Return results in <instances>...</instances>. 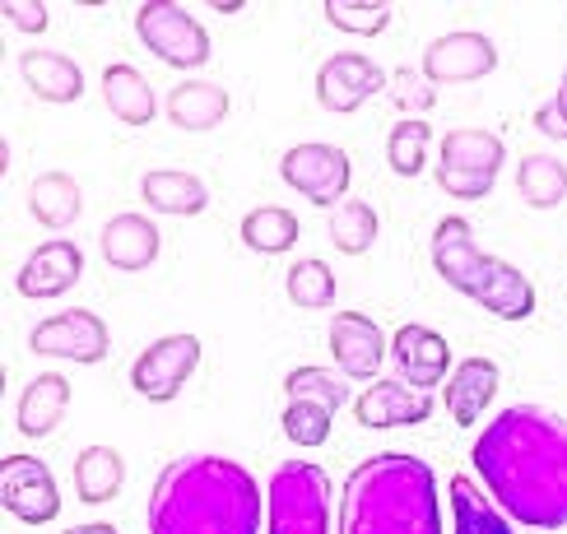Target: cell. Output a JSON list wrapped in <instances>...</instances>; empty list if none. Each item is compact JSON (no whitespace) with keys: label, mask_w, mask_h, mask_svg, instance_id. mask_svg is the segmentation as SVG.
Masks as SVG:
<instances>
[{"label":"cell","mask_w":567,"mask_h":534,"mask_svg":"<svg viewBox=\"0 0 567 534\" xmlns=\"http://www.w3.org/2000/svg\"><path fill=\"white\" fill-rule=\"evenodd\" d=\"M419 70L433 84H475V80L498 70V46H493V38L480 29H456V33H442L423 46Z\"/></svg>","instance_id":"12"},{"label":"cell","mask_w":567,"mask_h":534,"mask_svg":"<svg viewBox=\"0 0 567 534\" xmlns=\"http://www.w3.org/2000/svg\"><path fill=\"white\" fill-rule=\"evenodd\" d=\"M498 386H503V371L493 358H465L456 363L452 371V381L442 386V405L446 413H452V423L456 428H475L480 418L493 409V400H498Z\"/></svg>","instance_id":"18"},{"label":"cell","mask_w":567,"mask_h":534,"mask_svg":"<svg viewBox=\"0 0 567 534\" xmlns=\"http://www.w3.org/2000/svg\"><path fill=\"white\" fill-rule=\"evenodd\" d=\"M391 354L382 339V325H377L368 312H340L330 321V358H336V371L344 381H377L382 371V358Z\"/></svg>","instance_id":"14"},{"label":"cell","mask_w":567,"mask_h":534,"mask_svg":"<svg viewBox=\"0 0 567 534\" xmlns=\"http://www.w3.org/2000/svg\"><path fill=\"white\" fill-rule=\"evenodd\" d=\"M558 98H567V70H563V80H558Z\"/></svg>","instance_id":"40"},{"label":"cell","mask_w":567,"mask_h":534,"mask_svg":"<svg viewBox=\"0 0 567 534\" xmlns=\"http://www.w3.org/2000/svg\"><path fill=\"white\" fill-rule=\"evenodd\" d=\"M298 214L293 209H284V205H256L251 214L243 219V242L247 251L256 255H284V251H293L298 247Z\"/></svg>","instance_id":"28"},{"label":"cell","mask_w":567,"mask_h":534,"mask_svg":"<svg viewBox=\"0 0 567 534\" xmlns=\"http://www.w3.org/2000/svg\"><path fill=\"white\" fill-rule=\"evenodd\" d=\"M446 498H452V525H456V534H516L512 516L470 474H452V483H446Z\"/></svg>","instance_id":"25"},{"label":"cell","mask_w":567,"mask_h":534,"mask_svg":"<svg viewBox=\"0 0 567 534\" xmlns=\"http://www.w3.org/2000/svg\"><path fill=\"white\" fill-rule=\"evenodd\" d=\"M507 163V139L480 130V126H461L446 130L437 145V186L456 200H484L493 191Z\"/></svg>","instance_id":"5"},{"label":"cell","mask_w":567,"mask_h":534,"mask_svg":"<svg viewBox=\"0 0 567 534\" xmlns=\"http://www.w3.org/2000/svg\"><path fill=\"white\" fill-rule=\"evenodd\" d=\"M80 209H84V191H80V181L70 177V172H42L33 177L29 186V214L42 223V228H70L80 219Z\"/></svg>","instance_id":"26"},{"label":"cell","mask_w":567,"mask_h":534,"mask_svg":"<svg viewBox=\"0 0 567 534\" xmlns=\"http://www.w3.org/2000/svg\"><path fill=\"white\" fill-rule=\"evenodd\" d=\"M475 474L488 498L530 534L567 525V418L545 405H512L475 437Z\"/></svg>","instance_id":"1"},{"label":"cell","mask_w":567,"mask_h":534,"mask_svg":"<svg viewBox=\"0 0 567 534\" xmlns=\"http://www.w3.org/2000/svg\"><path fill=\"white\" fill-rule=\"evenodd\" d=\"M326 19L340 33L377 38L391 23V6H377V0H326Z\"/></svg>","instance_id":"34"},{"label":"cell","mask_w":567,"mask_h":534,"mask_svg":"<svg viewBox=\"0 0 567 534\" xmlns=\"http://www.w3.org/2000/svg\"><path fill=\"white\" fill-rule=\"evenodd\" d=\"M266 534H330V474L312 460H284L270 474Z\"/></svg>","instance_id":"6"},{"label":"cell","mask_w":567,"mask_h":534,"mask_svg":"<svg viewBox=\"0 0 567 534\" xmlns=\"http://www.w3.org/2000/svg\"><path fill=\"white\" fill-rule=\"evenodd\" d=\"M103 103L122 126H150L158 116V98H154L150 80L126 61H116V65L103 70Z\"/></svg>","instance_id":"24"},{"label":"cell","mask_w":567,"mask_h":534,"mask_svg":"<svg viewBox=\"0 0 567 534\" xmlns=\"http://www.w3.org/2000/svg\"><path fill=\"white\" fill-rule=\"evenodd\" d=\"M330 409H321V405H298V400H289L284 405V413H279V428H284V437L293 441V447H326L330 441Z\"/></svg>","instance_id":"35"},{"label":"cell","mask_w":567,"mask_h":534,"mask_svg":"<svg viewBox=\"0 0 567 534\" xmlns=\"http://www.w3.org/2000/svg\"><path fill=\"white\" fill-rule=\"evenodd\" d=\"M284 289H289V302L302 312H326L336 307V270H330L321 255H302V261L289 265V279H284Z\"/></svg>","instance_id":"30"},{"label":"cell","mask_w":567,"mask_h":534,"mask_svg":"<svg viewBox=\"0 0 567 534\" xmlns=\"http://www.w3.org/2000/svg\"><path fill=\"white\" fill-rule=\"evenodd\" d=\"M377 232H382V219H377V209L368 200H344L330 209V242H336L344 255H363L372 251Z\"/></svg>","instance_id":"32"},{"label":"cell","mask_w":567,"mask_h":534,"mask_svg":"<svg viewBox=\"0 0 567 534\" xmlns=\"http://www.w3.org/2000/svg\"><path fill=\"white\" fill-rule=\"evenodd\" d=\"M336 534H442L437 474L410 451H382L353 464Z\"/></svg>","instance_id":"3"},{"label":"cell","mask_w":567,"mask_h":534,"mask_svg":"<svg viewBox=\"0 0 567 534\" xmlns=\"http://www.w3.org/2000/svg\"><path fill=\"white\" fill-rule=\"evenodd\" d=\"M19 75L42 103H75L84 93V70L70 61L65 52H42V46H29L19 52Z\"/></svg>","instance_id":"22"},{"label":"cell","mask_w":567,"mask_h":534,"mask_svg":"<svg viewBox=\"0 0 567 534\" xmlns=\"http://www.w3.org/2000/svg\"><path fill=\"white\" fill-rule=\"evenodd\" d=\"M516 191L530 209H558L567 200V163L554 154H526L516 163Z\"/></svg>","instance_id":"29"},{"label":"cell","mask_w":567,"mask_h":534,"mask_svg":"<svg viewBox=\"0 0 567 534\" xmlns=\"http://www.w3.org/2000/svg\"><path fill=\"white\" fill-rule=\"evenodd\" d=\"M261 483L219 451L168 460L150 493V534H261Z\"/></svg>","instance_id":"2"},{"label":"cell","mask_w":567,"mask_h":534,"mask_svg":"<svg viewBox=\"0 0 567 534\" xmlns=\"http://www.w3.org/2000/svg\"><path fill=\"white\" fill-rule=\"evenodd\" d=\"M80 274H84V251L75 242H42L29 261L19 265L14 274V293L19 297H29V302H42V297H61L80 284Z\"/></svg>","instance_id":"16"},{"label":"cell","mask_w":567,"mask_h":534,"mask_svg":"<svg viewBox=\"0 0 567 534\" xmlns=\"http://www.w3.org/2000/svg\"><path fill=\"white\" fill-rule=\"evenodd\" d=\"M535 130L549 139H567V98H549L535 107Z\"/></svg>","instance_id":"38"},{"label":"cell","mask_w":567,"mask_h":534,"mask_svg":"<svg viewBox=\"0 0 567 534\" xmlns=\"http://www.w3.org/2000/svg\"><path fill=\"white\" fill-rule=\"evenodd\" d=\"M6 23L10 29H19V33H42L47 23H52V10L42 6V0H6Z\"/></svg>","instance_id":"37"},{"label":"cell","mask_w":567,"mask_h":534,"mask_svg":"<svg viewBox=\"0 0 567 534\" xmlns=\"http://www.w3.org/2000/svg\"><path fill=\"white\" fill-rule=\"evenodd\" d=\"M135 33L163 65H173V70H200L209 61L205 23L186 6H177V0H145V6L135 10Z\"/></svg>","instance_id":"7"},{"label":"cell","mask_w":567,"mask_h":534,"mask_svg":"<svg viewBox=\"0 0 567 534\" xmlns=\"http://www.w3.org/2000/svg\"><path fill=\"white\" fill-rule=\"evenodd\" d=\"M233 98H228V88L215 84V80H182L168 98H163V112H168V122L177 130H192V135H205V130H215L224 116H228Z\"/></svg>","instance_id":"20"},{"label":"cell","mask_w":567,"mask_h":534,"mask_svg":"<svg viewBox=\"0 0 567 534\" xmlns=\"http://www.w3.org/2000/svg\"><path fill=\"white\" fill-rule=\"evenodd\" d=\"M429 251H433V270L442 274L446 289H456L470 302H480V307L493 312L498 321H530L535 302H539L535 284L512 261H503V255L480 251L470 219H461V214L442 219L433 228Z\"/></svg>","instance_id":"4"},{"label":"cell","mask_w":567,"mask_h":534,"mask_svg":"<svg viewBox=\"0 0 567 534\" xmlns=\"http://www.w3.org/2000/svg\"><path fill=\"white\" fill-rule=\"evenodd\" d=\"M29 348L42 358H65V363H103L107 348H112V335L99 312H84V307H70V312H56L38 321L29 331Z\"/></svg>","instance_id":"10"},{"label":"cell","mask_w":567,"mask_h":534,"mask_svg":"<svg viewBox=\"0 0 567 534\" xmlns=\"http://www.w3.org/2000/svg\"><path fill=\"white\" fill-rule=\"evenodd\" d=\"M386 93H391V103L405 116H423V112L437 107V84L423 75V70H414V65H400L391 75V84H386Z\"/></svg>","instance_id":"36"},{"label":"cell","mask_w":567,"mask_h":534,"mask_svg":"<svg viewBox=\"0 0 567 534\" xmlns=\"http://www.w3.org/2000/svg\"><path fill=\"white\" fill-rule=\"evenodd\" d=\"M429 413H433V400L429 395H419V390H410L400 377H377L359 400H353V418H359L363 428H372V432H382V428H419V423H429Z\"/></svg>","instance_id":"17"},{"label":"cell","mask_w":567,"mask_h":534,"mask_svg":"<svg viewBox=\"0 0 567 534\" xmlns=\"http://www.w3.org/2000/svg\"><path fill=\"white\" fill-rule=\"evenodd\" d=\"M99 251H103V261L112 270H122V274H140V270H150L158 261V251H163V238H158V223L150 214H112L99 232Z\"/></svg>","instance_id":"19"},{"label":"cell","mask_w":567,"mask_h":534,"mask_svg":"<svg viewBox=\"0 0 567 534\" xmlns=\"http://www.w3.org/2000/svg\"><path fill=\"white\" fill-rule=\"evenodd\" d=\"M284 395L298 405H321L330 413H340L344 400H349V381L340 377V371H330V367H293L289 377H284Z\"/></svg>","instance_id":"31"},{"label":"cell","mask_w":567,"mask_h":534,"mask_svg":"<svg viewBox=\"0 0 567 534\" xmlns=\"http://www.w3.org/2000/svg\"><path fill=\"white\" fill-rule=\"evenodd\" d=\"M0 502L19 525H47L61 516V488L52 479V470L38 456H6L0 460Z\"/></svg>","instance_id":"11"},{"label":"cell","mask_w":567,"mask_h":534,"mask_svg":"<svg viewBox=\"0 0 567 534\" xmlns=\"http://www.w3.org/2000/svg\"><path fill=\"white\" fill-rule=\"evenodd\" d=\"M122 483H126V460L116 447H84L75 456V493L84 506H103L112 502L116 493H122Z\"/></svg>","instance_id":"27"},{"label":"cell","mask_w":567,"mask_h":534,"mask_svg":"<svg viewBox=\"0 0 567 534\" xmlns=\"http://www.w3.org/2000/svg\"><path fill=\"white\" fill-rule=\"evenodd\" d=\"M200 354L205 348L196 335H163L131 363V386L145 395V400L168 405V400H177V390L196 377Z\"/></svg>","instance_id":"9"},{"label":"cell","mask_w":567,"mask_h":534,"mask_svg":"<svg viewBox=\"0 0 567 534\" xmlns=\"http://www.w3.org/2000/svg\"><path fill=\"white\" fill-rule=\"evenodd\" d=\"M65 409H70V381L61 377V371H42V377H33L19 395L14 428H19V437H33V441L52 437L61 428Z\"/></svg>","instance_id":"21"},{"label":"cell","mask_w":567,"mask_h":534,"mask_svg":"<svg viewBox=\"0 0 567 534\" xmlns=\"http://www.w3.org/2000/svg\"><path fill=\"white\" fill-rule=\"evenodd\" d=\"M279 177L289 191H298L302 200H312L321 209H336L349 196V177L353 163L340 145H321V139H307V145H293L289 154L279 158Z\"/></svg>","instance_id":"8"},{"label":"cell","mask_w":567,"mask_h":534,"mask_svg":"<svg viewBox=\"0 0 567 534\" xmlns=\"http://www.w3.org/2000/svg\"><path fill=\"white\" fill-rule=\"evenodd\" d=\"M140 196L154 214H177V219H196L205 214L209 205V186L196 172H182V168H163V172H145L140 181Z\"/></svg>","instance_id":"23"},{"label":"cell","mask_w":567,"mask_h":534,"mask_svg":"<svg viewBox=\"0 0 567 534\" xmlns=\"http://www.w3.org/2000/svg\"><path fill=\"white\" fill-rule=\"evenodd\" d=\"M391 363H395V377L419 395L452 381V348H446V339L433 325H419V321L400 325L391 339Z\"/></svg>","instance_id":"13"},{"label":"cell","mask_w":567,"mask_h":534,"mask_svg":"<svg viewBox=\"0 0 567 534\" xmlns=\"http://www.w3.org/2000/svg\"><path fill=\"white\" fill-rule=\"evenodd\" d=\"M429 122L423 116H400V122L391 126L386 135V163H391V172L395 177H419L423 172V163H429Z\"/></svg>","instance_id":"33"},{"label":"cell","mask_w":567,"mask_h":534,"mask_svg":"<svg viewBox=\"0 0 567 534\" xmlns=\"http://www.w3.org/2000/svg\"><path fill=\"white\" fill-rule=\"evenodd\" d=\"M65 534H122L112 521H84V525H70Z\"/></svg>","instance_id":"39"},{"label":"cell","mask_w":567,"mask_h":534,"mask_svg":"<svg viewBox=\"0 0 567 534\" xmlns=\"http://www.w3.org/2000/svg\"><path fill=\"white\" fill-rule=\"evenodd\" d=\"M391 75L363 52H340L317 70V103L326 112H359L372 93H382Z\"/></svg>","instance_id":"15"}]
</instances>
